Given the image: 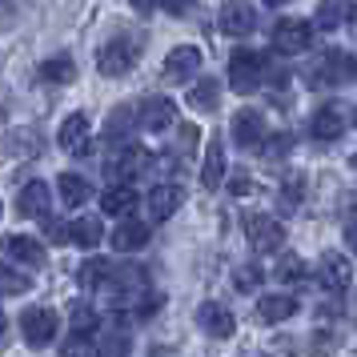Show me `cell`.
<instances>
[{
	"label": "cell",
	"instance_id": "obj_25",
	"mask_svg": "<svg viewBox=\"0 0 357 357\" xmlns=\"http://www.w3.org/2000/svg\"><path fill=\"white\" fill-rule=\"evenodd\" d=\"M68 237L81 245V249H97L100 237H105V225H100V221H93V217H77V221L68 225Z\"/></svg>",
	"mask_w": 357,
	"mask_h": 357
},
{
	"label": "cell",
	"instance_id": "obj_35",
	"mask_svg": "<svg viewBox=\"0 0 357 357\" xmlns=\"http://www.w3.org/2000/svg\"><path fill=\"white\" fill-rule=\"evenodd\" d=\"M233 285L241 293H253L261 285V269L257 265H237V273H233Z\"/></svg>",
	"mask_w": 357,
	"mask_h": 357
},
{
	"label": "cell",
	"instance_id": "obj_11",
	"mask_svg": "<svg viewBox=\"0 0 357 357\" xmlns=\"http://www.w3.org/2000/svg\"><path fill=\"white\" fill-rule=\"evenodd\" d=\"M197 325H201L209 337H233V333H237V321H233V313H229L221 301H205V305L197 309Z\"/></svg>",
	"mask_w": 357,
	"mask_h": 357
},
{
	"label": "cell",
	"instance_id": "obj_36",
	"mask_svg": "<svg viewBox=\"0 0 357 357\" xmlns=\"http://www.w3.org/2000/svg\"><path fill=\"white\" fill-rule=\"evenodd\" d=\"M165 13H173V17H185L189 8H193V0H161Z\"/></svg>",
	"mask_w": 357,
	"mask_h": 357
},
{
	"label": "cell",
	"instance_id": "obj_3",
	"mask_svg": "<svg viewBox=\"0 0 357 357\" xmlns=\"http://www.w3.org/2000/svg\"><path fill=\"white\" fill-rule=\"evenodd\" d=\"M245 237L253 241L257 253H277V249L285 245V229H281V221H273L269 213H249V217H245Z\"/></svg>",
	"mask_w": 357,
	"mask_h": 357
},
{
	"label": "cell",
	"instance_id": "obj_7",
	"mask_svg": "<svg viewBox=\"0 0 357 357\" xmlns=\"http://www.w3.org/2000/svg\"><path fill=\"white\" fill-rule=\"evenodd\" d=\"M49 205H52V189L45 181H29L17 197V213L29 217V221H45L49 217Z\"/></svg>",
	"mask_w": 357,
	"mask_h": 357
},
{
	"label": "cell",
	"instance_id": "obj_24",
	"mask_svg": "<svg viewBox=\"0 0 357 357\" xmlns=\"http://www.w3.org/2000/svg\"><path fill=\"white\" fill-rule=\"evenodd\" d=\"M40 77L52 84H73L77 81V65H73V56L68 52H61V56H49L45 65H40Z\"/></svg>",
	"mask_w": 357,
	"mask_h": 357
},
{
	"label": "cell",
	"instance_id": "obj_9",
	"mask_svg": "<svg viewBox=\"0 0 357 357\" xmlns=\"http://www.w3.org/2000/svg\"><path fill=\"white\" fill-rule=\"evenodd\" d=\"M345 129H349V116H345L341 105H321V109L313 113V121H309V132H313L317 141H337Z\"/></svg>",
	"mask_w": 357,
	"mask_h": 357
},
{
	"label": "cell",
	"instance_id": "obj_20",
	"mask_svg": "<svg viewBox=\"0 0 357 357\" xmlns=\"http://www.w3.org/2000/svg\"><path fill=\"white\" fill-rule=\"evenodd\" d=\"M293 313H297V301L285 297V293H273V297H261L257 301V321L261 325H277V321H285V317H293Z\"/></svg>",
	"mask_w": 357,
	"mask_h": 357
},
{
	"label": "cell",
	"instance_id": "obj_41",
	"mask_svg": "<svg viewBox=\"0 0 357 357\" xmlns=\"http://www.w3.org/2000/svg\"><path fill=\"white\" fill-rule=\"evenodd\" d=\"M8 13H13V4H8V0H0V17H8Z\"/></svg>",
	"mask_w": 357,
	"mask_h": 357
},
{
	"label": "cell",
	"instance_id": "obj_29",
	"mask_svg": "<svg viewBox=\"0 0 357 357\" xmlns=\"http://www.w3.org/2000/svg\"><path fill=\"white\" fill-rule=\"evenodd\" d=\"M305 277H309V269L297 253H285V257L277 261V281L281 285H305Z\"/></svg>",
	"mask_w": 357,
	"mask_h": 357
},
{
	"label": "cell",
	"instance_id": "obj_40",
	"mask_svg": "<svg viewBox=\"0 0 357 357\" xmlns=\"http://www.w3.org/2000/svg\"><path fill=\"white\" fill-rule=\"evenodd\" d=\"M153 4H157V0H132V8H137V13H153Z\"/></svg>",
	"mask_w": 357,
	"mask_h": 357
},
{
	"label": "cell",
	"instance_id": "obj_34",
	"mask_svg": "<svg viewBox=\"0 0 357 357\" xmlns=\"http://www.w3.org/2000/svg\"><path fill=\"white\" fill-rule=\"evenodd\" d=\"M97 357H129V337H125L121 329H116V333H109V337L100 341Z\"/></svg>",
	"mask_w": 357,
	"mask_h": 357
},
{
	"label": "cell",
	"instance_id": "obj_39",
	"mask_svg": "<svg viewBox=\"0 0 357 357\" xmlns=\"http://www.w3.org/2000/svg\"><path fill=\"white\" fill-rule=\"evenodd\" d=\"M345 241H349V249L357 253V217H349V221H345Z\"/></svg>",
	"mask_w": 357,
	"mask_h": 357
},
{
	"label": "cell",
	"instance_id": "obj_1",
	"mask_svg": "<svg viewBox=\"0 0 357 357\" xmlns=\"http://www.w3.org/2000/svg\"><path fill=\"white\" fill-rule=\"evenodd\" d=\"M137 52H141V33H116L113 40H105L97 52V68L105 77H125L137 65Z\"/></svg>",
	"mask_w": 357,
	"mask_h": 357
},
{
	"label": "cell",
	"instance_id": "obj_16",
	"mask_svg": "<svg viewBox=\"0 0 357 357\" xmlns=\"http://www.w3.org/2000/svg\"><path fill=\"white\" fill-rule=\"evenodd\" d=\"M317 281L329 293H341L349 285V261L341 257V253H321V261H317Z\"/></svg>",
	"mask_w": 357,
	"mask_h": 357
},
{
	"label": "cell",
	"instance_id": "obj_31",
	"mask_svg": "<svg viewBox=\"0 0 357 357\" xmlns=\"http://www.w3.org/2000/svg\"><path fill=\"white\" fill-rule=\"evenodd\" d=\"M301 193H305V177L301 173H289V177L281 181V205L285 209H297L301 205Z\"/></svg>",
	"mask_w": 357,
	"mask_h": 357
},
{
	"label": "cell",
	"instance_id": "obj_19",
	"mask_svg": "<svg viewBox=\"0 0 357 357\" xmlns=\"http://www.w3.org/2000/svg\"><path fill=\"white\" fill-rule=\"evenodd\" d=\"M149 233H153V229H149L145 221H121L109 241H113L116 253H137V249H145L149 245Z\"/></svg>",
	"mask_w": 357,
	"mask_h": 357
},
{
	"label": "cell",
	"instance_id": "obj_27",
	"mask_svg": "<svg viewBox=\"0 0 357 357\" xmlns=\"http://www.w3.org/2000/svg\"><path fill=\"white\" fill-rule=\"evenodd\" d=\"M24 289H33V277L17 269V265H8V261H0V293L4 297H20Z\"/></svg>",
	"mask_w": 357,
	"mask_h": 357
},
{
	"label": "cell",
	"instance_id": "obj_10",
	"mask_svg": "<svg viewBox=\"0 0 357 357\" xmlns=\"http://www.w3.org/2000/svg\"><path fill=\"white\" fill-rule=\"evenodd\" d=\"M197 68H201V49L197 45H181V49L169 52V61H165V81H173V84H185L189 77H193Z\"/></svg>",
	"mask_w": 357,
	"mask_h": 357
},
{
	"label": "cell",
	"instance_id": "obj_17",
	"mask_svg": "<svg viewBox=\"0 0 357 357\" xmlns=\"http://www.w3.org/2000/svg\"><path fill=\"white\" fill-rule=\"evenodd\" d=\"M145 161H149V153L141 145H125L121 153H116L113 161H109V177L121 185V181H129V177H137L141 169H145Z\"/></svg>",
	"mask_w": 357,
	"mask_h": 357
},
{
	"label": "cell",
	"instance_id": "obj_6",
	"mask_svg": "<svg viewBox=\"0 0 357 357\" xmlns=\"http://www.w3.org/2000/svg\"><path fill=\"white\" fill-rule=\"evenodd\" d=\"M20 325H24V341H29V345H36V349H45V345H52V337H56L61 317H56L49 305H40V309H29Z\"/></svg>",
	"mask_w": 357,
	"mask_h": 357
},
{
	"label": "cell",
	"instance_id": "obj_21",
	"mask_svg": "<svg viewBox=\"0 0 357 357\" xmlns=\"http://www.w3.org/2000/svg\"><path fill=\"white\" fill-rule=\"evenodd\" d=\"M217 105H221V81L205 77V81H197L193 89H189V109H197V113H213Z\"/></svg>",
	"mask_w": 357,
	"mask_h": 357
},
{
	"label": "cell",
	"instance_id": "obj_43",
	"mask_svg": "<svg viewBox=\"0 0 357 357\" xmlns=\"http://www.w3.org/2000/svg\"><path fill=\"white\" fill-rule=\"evenodd\" d=\"M0 333H4V309H0Z\"/></svg>",
	"mask_w": 357,
	"mask_h": 357
},
{
	"label": "cell",
	"instance_id": "obj_2",
	"mask_svg": "<svg viewBox=\"0 0 357 357\" xmlns=\"http://www.w3.org/2000/svg\"><path fill=\"white\" fill-rule=\"evenodd\" d=\"M265 77V61L253 49H237L229 56V89L233 93H253Z\"/></svg>",
	"mask_w": 357,
	"mask_h": 357
},
{
	"label": "cell",
	"instance_id": "obj_5",
	"mask_svg": "<svg viewBox=\"0 0 357 357\" xmlns=\"http://www.w3.org/2000/svg\"><path fill=\"white\" fill-rule=\"evenodd\" d=\"M217 29L225 36H245L257 29V13H253V4L249 0H225L221 4V13H217Z\"/></svg>",
	"mask_w": 357,
	"mask_h": 357
},
{
	"label": "cell",
	"instance_id": "obj_8",
	"mask_svg": "<svg viewBox=\"0 0 357 357\" xmlns=\"http://www.w3.org/2000/svg\"><path fill=\"white\" fill-rule=\"evenodd\" d=\"M357 73V65H354V56L349 52H337V49H329L313 65V81H321V84H341V81H349Z\"/></svg>",
	"mask_w": 357,
	"mask_h": 357
},
{
	"label": "cell",
	"instance_id": "obj_12",
	"mask_svg": "<svg viewBox=\"0 0 357 357\" xmlns=\"http://www.w3.org/2000/svg\"><path fill=\"white\" fill-rule=\"evenodd\" d=\"M137 125L145 132H165L173 125V100H165V97L141 100V105H137Z\"/></svg>",
	"mask_w": 357,
	"mask_h": 357
},
{
	"label": "cell",
	"instance_id": "obj_30",
	"mask_svg": "<svg viewBox=\"0 0 357 357\" xmlns=\"http://www.w3.org/2000/svg\"><path fill=\"white\" fill-rule=\"evenodd\" d=\"M84 137H89V116L84 113L65 116V125H61V149H81Z\"/></svg>",
	"mask_w": 357,
	"mask_h": 357
},
{
	"label": "cell",
	"instance_id": "obj_4",
	"mask_svg": "<svg viewBox=\"0 0 357 357\" xmlns=\"http://www.w3.org/2000/svg\"><path fill=\"white\" fill-rule=\"evenodd\" d=\"M313 45V29L309 20H277L273 24V49L285 52V56H297Z\"/></svg>",
	"mask_w": 357,
	"mask_h": 357
},
{
	"label": "cell",
	"instance_id": "obj_18",
	"mask_svg": "<svg viewBox=\"0 0 357 357\" xmlns=\"http://www.w3.org/2000/svg\"><path fill=\"white\" fill-rule=\"evenodd\" d=\"M181 205H185V189H177V185H157V189L149 193V213H153V221H169Z\"/></svg>",
	"mask_w": 357,
	"mask_h": 357
},
{
	"label": "cell",
	"instance_id": "obj_13",
	"mask_svg": "<svg viewBox=\"0 0 357 357\" xmlns=\"http://www.w3.org/2000/svg\"><path fill=\"white\" fill-rule=\"evenodd\" d=\"M349 20H357L354 0H321L317 13H313V24H317L321 33H333V29H341V24H349Z\"/></svg>",
	"mask_w": 357,
	"mask_h": 357
},
{
	"label": "cell",
	"instance_id": "obj_26",
	"mask_svg": "<svg viewBox=\"0 0 357 357\" xmlns=\"http://www.w3.org/2000/svg\"><path fill=\"white\" fill-rule=\"evenodd\" d=\"M109 261L105 257H89V261H81V269H77V281H81L84 289H100V285H109Z\"/></svg>",
	"mask_w": 357,
	"mask_h": 357
},
{
	"label": "cell",
	"instance_id": "obj_22",
	"mask_svg": "<svg viewBox=\"0 0 357 357\" xmlns=\"http://www.w3.org/2000/svg\"><path fill=\"white\" fill-rule=\"evenodd\" d=\"M221 177H225V145L213 141L205 149V169H201V185L205 189H221Z\"/></svg>",
	"mask_w": 357,
	"mask_h": 357
},
{
	"label": "cell",
	"instance_id": "obj_45",
	"mask_svg": "<svg viewBox=\"0 0 357 357\" xmlns=\"http://www.w3.org/2000/svg\"><path fill=\"white\" fill-rule=\"evenodd\" d=\"M354 169H357V157H354Z\"/></svg>",
	"mask_w": 357,
	"mask_h": 357
},
{
	"label": "cell",
	"instance_id": "obj_23",
	"mask_svg": "<svg viewBox=\"0 0 357 357\" xmlns=\"http://www.w3.org/2000/svg\"><path fill=\"white\" fill-rule=\"evenodd\" d=\"M100 209L113 213V217H129V213L137 209V189H129V185H116V189H109V193L100 197Z\"/></svg>",
	"mask_w": 357,
	"mask_h": 357
},
{
	"label": "cell",
	"instance_id": "obj_32",
	"mask_svg": "<svg viewBox=\"0 0 357 357\" xmlns=\"http://www.w3.org/2000/svg\"><path fill=\"white\" fill-rule=\"evenodd\" d=\"M289 149H293V137H289V132H273V137H265V145H261V157H265V161H281Z\"/></svg>",
	"mask_w": 357,
	"mask_h": 357
},
{
	"label": "cell",
	"instance_id": "obj_38",
	"mask_svg": "<svg viewBox=\"0 0 357 357\" xmlns=\"http://www.w3.org/2000/svg\"><path fill=\"white\" fill-rule=\"evenodd\" d=\"M229 193H237V197H245V193H249V177H245V173H237V177L229 181Z\"/></svg>",
	"mask_w": 357,
	"mask_h": 357
},
{
	"label": "cell",
	"instance_id": "obj_15",
	"mask_svg": "<svg viewBox=\"0 0 357 357\" xmlns=\"http://www.w3.org/2000/svg\"><path fill=\"white\" fill-rule=\"evenodd\" d=\"M4 253L13 261H20V265H33V269L45 265V245L36 241V237H24V233H8L4 237Z\"/></svg>",
	"mask_w": 357,
	"mask_h": 357
},
{
	"label": "cell",
	"instance_id": "obj_42",
	"mask_svg": "<svg viewBox=\"0 0 357 357\" xmlns=\"http://www.w3.org/2000/svg\"><path fill=\"white\" fill-rule=\"evenodd\" d=\"M265 4H269V8H281V4H293V0H265Z\"/></svg>",
	"mask_w": 357,
	"mask_h": 357
},
{
	"label": "cell",
	"instance_id": "obj_28",
	"mask_svg": "<svg viewBox=\"0 0 357 357\" xmlns=\"http://www.w3.org/2000/svg\"><path fill=\"white\" fill-rule=\"evenodd\" d=\"M56 189H61V201H65V205H84V201L93 197L89 181L77 177V173H61V185H56Z\"/></svg>",
	"mask_w": 357,
	"mask_h": 357
},
{
	"label": "cell",
	"instance_id": "obj_14",
	"mask_svg": "<svg viewBox=\"0 0 357 357\" xmlns=\"http://www.w3.org/2000/svg\"><path fill=\"white\" fill-rule=\"evenodd\" d=\"M233 141L241 149H253L265 141V116L257 109H241V113L233 116Z\"/></svg>",
	"mask_w": 357,
	"mask_h": 357
},
{
	"label": "cell",
	"instance_id": "obj_33",
	"mask_svg": "<svg viewBox=\"0 0 357 357\" xmlns=\"http://www.w3.org/2000/svg\"><path fill=\"white\" fill-rule=\"evenodd\" d=\"M93 329H97V313H93V309L84 305V301H77V305H73V333L89 337Z\"/></svg>",
	"mask_w": 357,
	"mask_h": 357
},
{
	"label": "cell",
	"instance_id": "obj_46",
	"mask_svg": "<svg viewBox=\"0 0 357 357\" xmlns=\"http://www.w3.org/2000/svg\"><path fill=\"white\" fill-rule=\"evenodd\" d=\"M354 121H357V116H354Z\"/></svg>",
	"mask_w": 357,
	"mask_h": 357
},
{
	"label": "cell",
	"instance_id": "obj_37",
	"mask_svg": "<svg viewBox=\"0 0 357 357\" xmlns=\"http://www.w3.org/2000/svg\"><path fill=\"white\" fill-rule=\"evenodd\" d=\"M45 233H49L52 241H68V225H56L52 217H45Z\"/></svg>",
	"mask_w": 357,
	"mask_h": 357
},
{
	"label": "cell",
	"instance_id": "obj_44",
	"mask_svg": "<svg viewBox=\"0 0 357 357\" xmlns=\"http://www.w3.org/2000/svg\"><path fill=\"white\" fill-rule=\"evenodd\" d=\"M245 357H265V354H245Z\"/></svg>",
	"mask_w": 357,
	"mask_h": 357
}]
</instances>
